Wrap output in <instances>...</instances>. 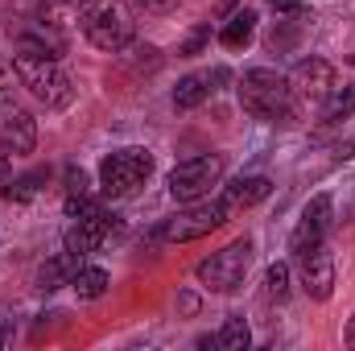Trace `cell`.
Listing matches in <instances>:
<instances>
[{
	"label": "cell",
	"instance_id": "cell-3",
	"mask_svg": "<svg viewBox=\"0 0 355 351\" xmlns=\"http://www.w3.org/2000/svg\"><path fill=\"white\" fill-rule=\"evenodd\" d=\"M240 103L257 120H289V112H293L289 79L277 75V71H268V67L244 71V79H240Z\"/></svg>",
	"mask_w": 355,
	"mask_h": 351
},
{
	"label": "cell",
	"instance_id": "cell-17",
	"mask_svg": "<svg viewBox=\"0 0 355 351\" xmlns=\"http://www.w3.org/2000/svg\"><path fill=\"white\" fill-rule=\"evenodd\" d=\"M71 289H75L79 298L95 302V298H103V293H107V273H103V268H95V264H79V273L71 277Z\"/></svg>",
	"mask_w": 355,
	"mask_h": 351
},
{
	"label": "cell",
	"instance_id": "cell-1",
	"mask_svg": "<svg viewBox=\"0 0 355 351\" xmlns=\"http://www.w3.org/2000/svg\"><path fill=\"white\" fill-rule=\"evenodd\" d=\"M79 25H83L91 46H99L107 54L128 50L132 37H137V17L124 0H83L79 4Z\"/></svg>",
	"mask_w": 355,
	"mask_h": 351
},
{
	"label": "cell",
	"instance_id": "cell-23",
	"mask_svg": "<svg viewBox=\"0 0 355 351\" xmlns=\"http://www.w3.org/2000/svg\"><path fill=\"white\" fill-rule=\"evenodd\" d=\"M207 42H211V29H207V25H198V29H194V33H190V37L182 42V54L190 58V54H198V50H202Z\"/></svg>",
	"mask_w": 355,
	"mask_h": 351
},
{
	"label": "cell",
	"instance_id": "cell-30",
	"mask_svg": "<svg viewBox=\"0 0 355 351\" xmlns=\"http://www.w3.org/2000/svg\"><path fill=\"white\" fill-rule=\"evenodd\" d=\"M343 339H347V348H355V318L347 323V335H343Z\"/></svg>",
	"mask_w": 355,
	"mask_h": 351
},
{
	"label": "cell",
	"instance_id": "cell-22",
	"mask_svg": "<svg viewBox=\"0 0 355 351\" xmlns=\"http://www.w3.org/2000/svg\"><path fill=\"white\" fill-rule=\"evenodd\" d=\"M46 174H25V178H17V182H8L4 186V194L8 198H17V203H25V198H33L37 194V182H42Z\"/></svg>",
	"mask_w": 355,
	"mask_h": 351
},
{
	"label": "cell",
	"instance_id": "cell-4",
	"mask_svg": "<svg viewBox=\"0 0 355 351\" xmlns=\"http://www.w3.org/2000/svg\"><path fill=\"white\" fill-rule=\"evenodd\" d=\"M153 174V157L145 149H116L99 162V186L107 198H128L137 194Z\"/></svg>",
	"mask_w": 355,
	"mask_h": 351
},
{
	"label": "cell",
	"instance_id": "cell-25",
	"mask_svg": "<svg viewBox=\"0 0 355 351\" xmlns=\"http://www.w3.org/2000/svg\"><path fill=\"white\" fill-rule=\"evenodd\" d=\"M272 4V12H281V17H302L306 12V0H268Z\"/></svg>",
	"mask_w": 355,
	"mask_h": 351
},
{
	"label": "cell",
	"instance_id": "cell-24",
	"mask_svg": "<svg viewBox=\"0 0 355 351\" xmlns=\"http://www.w3.org/2000/svg\"><path fill=\"white\" fill-rule=\"evenodd\" d=\"M12 335H17V314L8 306H0V348H8Z\"/></svg>",
	"mask_w": 355,
	"mask_h": 351
},
{
	"label": "cell",
	"instance_id": "cell-8",
	"mask_svg": "<svg viewBox=\"0 0 355 351\" xmlns=\"http://www.w3.org/2000/svg\"><path fill=\"white\" fill-rule=\"evenodd\" d=\"M331 215H335L331 194H314V198L302 207V219H297V228H293V236H289V252L302 257V252L318 248V244L327 240V232H331Z\"/></svg>",
	"mask_w": 355,
	"mask_h": 351
},
{
	"label": "cell",
	"instance_id": "cell-5",
	"mask_svg": "<svg viewBox=\"0 0 355 351\" xmlns=\"http://www.w3.org/2000/svg\"><path fill=\"white\" fill-rule=\"evenodd\" d=\"M227 215H232L227 198H198V203H186V211H178L174 219H166L162 236H166L170 244H186V240H202V236L219 232V228L227 223Z\"/></svg>",
	"mask_w": 355,
	"mask_h": 351
},
{
	"label": "cell",
	"instance_id": "cell-19",
	"mask_svg": "<svg viewBox=\"0 0 355 351\" xmlns=\"http://www.w3.org/2000/svg\"><path fill=\"white\" fill-rule=\"evenodd\" d=\"M355 112V83H343L327 95V120H347Z\"/></svg>",
	"mask_w": 355,
	"mask_h": 351
},
{
	"label": "cell",
	"instance_id": "cell-29",
	"mask_svg": "<svg viewBox=\"0 0 355 351\" xmlns=\"http://www.w3.org/2000/svg\"><path fill=\"white\" fill-rule=\"evenodd\" d=\"M8 162H12V157H8V153H4V149H0V178L8 174Z\"/></svg>",
	"mask_w": 355,
	"mask_h": 351
},
{
	"label": "cell",
	"instance_id": "cell-10",
	"mask_svg": "<svg viewBox=\"0 0 355 351\" xmlns=\"http://www.w3.org/2000/svg\"><path fill=\"white\" fill-rule=\"evenodd\" d=\"M116 228H120V223H116V215H107V211L87 215V219H71V228H67V252L91 257V252L107 240V232H116Z\"/></svg>",
	"mask_w": 355,
	"mask_h": 351
},
{
	"label": "cell",
	"instance_id": "cell-6",
	"mask_svg": "<svg viewBox=\"0 0 355 351\" xmlns=\"http://www.w3.org/2000/svg\"><path fill=\"white\" fill-rule=\"evenodd\" d=\"M252 264V240H236L219 252H211L207 261L198 264V281L215 293H232L236 285H244V273Z\"/></svg>",
	"mask_w": 355,
	"mask_h": 351
},
{
	"label": "cell",
	"instance_id": "cell-9",
	"mask_svg": "<svg viewBox=\"0 0 355 351\" xmlns=\"http://www.w3.org/2000/svg\"><path fill=\"white\" fill-rule=\"evenodd\" d=\"M289 91L297 99H327L335 91V67L327 58H302L289 75Z\"/></svg>",
	"mask_w": 355,
	"mask_h": 351
},
{
	"label": "cell",
	"instance_id": "cell-12",
	"mask_svg": "<svg viewBox=\"0 0 355 351\" xmlns=\"http://www.w3.org/2000/svg\"><path fill=\"white\" fill-rule=\"evenodd\" d=\"M37 145V120L21 108H12L4 120H0V149L8 157H21V153H33Z\"/></svg>",
	"mask_w": 355,
	"mask_h": 351
},
{
	"label": "cell",
	"instance_id": "cell-15",
	"mask_svg": "<svg viewBox=\"0 0 355 351\" xmlns=\"http://www.w3.org/2000/svg\"><path fill=\"white\" fill-rule=\"evenodd\" d=\"M79 261H83V257H75V252H58L54 261H46L42 268H37V285H42V289L71 285V277L79 273Z\"/></svg>",
	"mask_w": 355,
	"mask_h": 351
},
{
	"label": "cell",
	"instance_id": "cell-20",
	"mask_svg": "<svg viewBox=\"0 0 355 351\" xmlns=\"http://www.w3.org/2000/svg\"><path fill=\"white\" fill-rule=\"evenodd\" d=\"M62 211H67V219H87V215H99L103 207L91 198V190H79V194H67Z\"/></svg>",
	"mask_w": 355,
	"mask_h": 351
},
{
	"label": "cell",
	"instance_id": "cell-11",
	"mask_svg": "<svg viewBox=\"0 0 355 351\" xmlns=\"http://www.w3.org/2000/svg\"><path fill=\"white\" fill-rule=\"evenodd\" d=\"M297 261H302V289H306L314 302H327L331 289H335V261H331V252L318 244V248L302 252Z\"/></svg>",
	"mask_w": 355,
	"mask_h": 351
},
{
	"label": "cell",
	"instance_id": "cell-28",
	"mask_svg": "<svg viewBox=\"0 0 355 351\" xmlns=\"http://www.w3.org/2000/svg\"><path fill=\"white\" fill-rule=\"evenodd\" d=\"M42 4V17H50L54 8H62V4H75V0H37Z\"/></svg>",
	"mask_w": 355,
	"mask_h": 351
},
{
	"label": "cell",
	"instance_id": "cell-16",
	"mask_svg": "<svg viewBox=\"0 0 355 351\" xmlns=\"http://www.w3.org/2000/svg\"><path fill=\"white\" fill-rule=\"evenodd\" d=\"M207 95H211V75H186L174 87V108L190 112V108H198Z\"/></svg>",
	"mask_w": 355,
	"mask_h": 351
},
{
	"label": "cell",
	"instance_id": "cell-7",
	"mask_svg": "<svg viewBox=\"0 0 355 351\" xmlns=\"http://www.w3.org/2000/svg\"><path fill=\"white\" fill-rule=\"evenodd\" d=\"M223 178V157L219 153H202V157H186L170 170V194L178 203H198L211 194V186H219Z\"/></svg>",
	"mask_w": 355,
	"mask_h": 351
},
{
	"label": "cell",
	"instance_id": "cell-2",
	"mask_svg": "<svg viewBox=\"0 0 355 351\" xmlns=\"http://www.w3.org/2000/svg\"><path fill=\"white\" fill-rule=\"evenodd\" d=\"M12 71H17L21 87H29V95L42 99L46 108H71L75 103V83L58 67V58L33 54V50H17L12 54Z\"/></svg>",
	"mask_w": 355,
	"mask_h": 351
},
{
	"label": "cell",
	"instance_id": "cell-18",
	"mask_svg": "<svg viewBox=\"0 0 355 351\" xmlns=\"http://www.w3.org/2000/svg\"><path fill=\"white\" fill-rule=\"evenodd\" d=\"M248 343H252V331H248L244 318H227L223 331L215 335V348H223V351H244Z\"/></svg>",
	"mask_w": 355,
	"mask_h": 351
},
{
	"label": "cell",
	"instance_id": "cell-27",
	"mask_svg": "<svg viewBox=\"0 0 355 351\" xmlns=\"http://www.w3.org/2000/svg\"><path fill=\"white\" fill-rule=\"evenodd\" d=\"M137 8H145V12H170L178 0H132Z\"/></svg>",
	"mask_w": 355,
	"mask_h": 351
},
{
	"label": "cell",
	"instance_id": "cell-21",
	"mask_svg": "<svg viewBox=\"0 0 355 351\" xmlns=\"http://www.w3.org/2000/svg\"><path fill=\"white\" fill-rule=\"evenodd\" d=\"M265 289L268 298H289V264H268Z\"/></svg>",
	"mask_w": 355,
	"mask_h": 351
},
{
	"label": "cell",
	"instance_id": "cell-26",
	"mask_svg": "<svg viewBox=\"0 0 355 351\" xmlns=\"http://www.w3.org/2000/svg\"><path fill=\"white\" fill-rule=\"evenodd\" d=\"M79 190H91L87 174H83L79 166H71V170H67V194H79Z\"/></svg>",
	"mask_w": 355,
	"mask_h": 351
},
{
	"label": "cell",
	"instance_id": "cell-14",
	"mask_svg": "<svg viewBox=\"0 0 355 351\" xmlns=\"http://www.w3.org/2000/svg\"><path fill=\"white\" fill-rule=\"evenodd\" d=\"M252 33H257V12H252V8H240V12H232V17L223 21L219 42H223V50H244V46L252 42Z\"/></svg>",
	"mask_w": 355,
	"mask_h": 351
},
{
	"label": "cell",
	"instance_id": "cell-13",
	"mask_svg": "<svg viewBox=\"0 0 355 351\" xmlns=\"http://www.w3.org/2000/svg\"><path fill=\"white\" fill-rule=\"evenodd\" d=\"M268 190H272V182L265 174H252V178H236L223 198H227L232 211H240V207H257L261 198H268Z\"/></svg>",
	"mask_w": 355,
	"mask_h": 351
}]
</instances>
